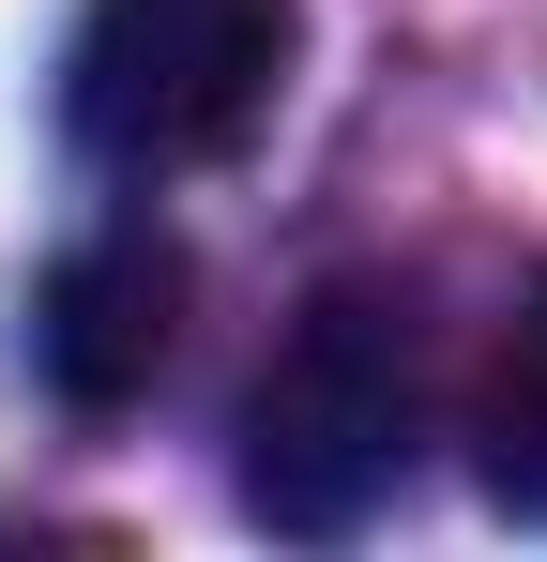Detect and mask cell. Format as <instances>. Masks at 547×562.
Wrapping results in <instances>:
<instances>
[{
	"label": "cell",
	"mask_w": 547,
	"mask_h": 562,
	"mask_svg": "<svg viewBox=\"0 0 547 562\" xmlns=\"http://www.w3.org/2000/svg\"><path fill=\"white\" fill-rule=\"evenodd\" d=\"M411 441H426V319L411 289L335 274L244 395V517L289 548H335L411 486Z\"/></svg>",
	"instance_id": "6da1fadb"
},
{
	"label": "cell",
	"mask_w": 547,
	"mask_h": 562,
	"mask_svg": "<svg viewBox=\"0 0 547 562\" xmlns=\"http://www.w3.org/2000/svg\"><path fill=\"white\" fill-rule=\"evenodd\" d=\"M274 77L289 0H91L62 46V137L107 183H182L274 122Z\"/></svg>",
	"instance_id": "7a4b0ae2"
},
{
	"label": "cell",
	"mask_w": 547,
	"mask_h": 562,
	"mask_svg": "<svg viewBox=\"0 0 547 562\" xmlns=\"http://www.w3.org/2000/svg\"><path fill=\"white\" fill-rule=\"evenodd\" d=\"M182 350V244H153V228H107V244H77L62 274H46V304H31V366H46V395L62 411H137L153 380H168Z\"/></svg>",
	"instance_id": "3957f363"
},
{
	"label": "cell",
	"mask_w": 547,
	"mask_h": 562,
	"mask_svg": "<svg viewBox=\"0 0 547 562\" xmlns=\"http://www.w3.org/2000/svg\"><path fill=\"white\" fill-rule=\"evenodd\" d=\"M471 471H487L502 517H533V532H547V274L517 289L502 350H487V380H471Z\"/></svg>",
	"instance_id": "277c9868"
}]
</instances>
